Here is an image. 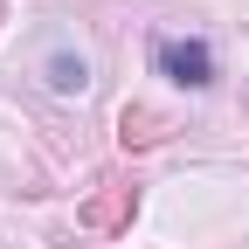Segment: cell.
Listing matches in <instances>:
<instances>
[{
	"mask_svg": "<svg viewBox=\"0 0 249 249\" xmlns=\"http://www.w3.org/2000/svg\"><path fill=\"white\" fill-rule=\"evenodd\" d=\"M152 62H160V76H173L180 90L214 83V49L201 35H160V42H152Z\"/></svg>",
	"mask_w": 249,
	"mask_h": 249,
	"instance_id": "cell-1",
	"label": "cell"
},
{
	"mask_svg": "<svg viewBox=\"0 0 249 249\" xmlns=\"http://www.w3.org/2000/svg\"><path fill=\"white\" fill-rule=\"evenodd\" d=\"M166 132H173V118H166V111H152V104H124V111H118V145H124V152L160 145Z\"/></svg>",
	"mask_w": 249,
	"mask_h": 249,
	"instance_id": "cell-3",
	"label": "cell"
},
{
	"mask_svg": "<svg viewBox=\"0 0 249 249\" xmlns=\"http://www.w3.org/2000/svg\"><path fill=\"white\" fill-rule=\"evenodd\" d=\"M49 83H55V90H83L90 76H83V62H76V55H55V62H49Z\"/></svg>",
	"mask_w": 249,
	"mask_h": 249,
	"instance_id": "cell-4",
	"label": "cell"
},
{
	"mask_svg": "<svg viewBox=\"0 0 249 249\" xmlns=\"http://www.w3.org/2000/svg\"><path fill=\"white\" fill-rule=\"evenodd\" d=\"M132 214H139V187L132 180H97V194L76 208V222L90 235H118V229H132Z\"/></svg>",
	"mask_w": 249,
	"mask_h": 249,
	"instance_id": "cell-2",
	"label": "cell"
}]
</instances>
